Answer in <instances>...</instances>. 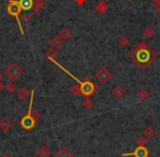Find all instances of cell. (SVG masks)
<instances>
[{
	"instance_id": "cell-1",
	"label": "cell",
	"mask_w": 160,
	"mask_h": 157,
	"mask_svg": "<svg viewBox=\"0 0 160 157\" xmlns=\"http://www.w3.org/2000/svg\"><path fill=\"white\" fill-rule=\"evenodd\" d=\"M157 57V54L145 42H140L129 54V58L140 68H147Z\"/></svg>"
},
{
	"instance_id": "cell-2",
	"label": "cell",
	"mask_w": 160,
	"mask_h": 157,
	"mask_svg": "<svg viewBox=\"0 0 160 157\" xmlns=\"http://www.w3.org/2000/svg\"><path fill=\"white\" fill-rule=\"evenodd\" d=\"M21 8V21L31 20L34 14L44 8V0H17Z\"/></svg>"
},
{
	"instance_id": "cell-3",
	"label": "cell",
	"mask_w": 160,
	"mask_h": 157,
	"mask_svg": "<svg viewBox=\"0 0 160 157\" xmlns=\"http://www.w3.org/2000/svg\"><path fill=\"white\" fill-rule=\"evenodd\" d=\"M53 64H55L56 66H58L59 67L62 71H64L65 73L67 74L68 76H70L72 79H75L76 81H77V84L80 86V90H81V95L82 96H85L86 98H90L92 95H93L94 92H96V90H97V87H96V85L93 84V82L91 81V80L89 79V78H87L86 80H80V79H78L77 77H75V76L72 75L71 73H69V71H67L65 67H62V65L59 64V63L57 62L56 60H51Z\"/></svg>"
},
{
	"instance_id": "cell-4",
	"label": "cell",
	"mask_w": 160,
	"mask_h": 157,
	"mask_svg": "<svg viewBox=\"0 0 160 157\" xmlns=\"http://www.w3.org/2000/svg\"><path fill=\"white\" fill-rule=\"evenodd\" d=\"M33 99H34V91H31V96H30V106H29V112L25 115H23L20 120V125L23 130L30 131L32 128H35L38 120L34 118L33 113H32V106H33Z\"/></svg>"
},
{
	"instance_id": "cell-5",
	"label": "cell",
	"mask_w": 160,
	"mask_h": 157,
	"mask_svg": "<svg viewBox=\"0 0 160 157\" xmlns=\"http://www.w3.org/2000/svg\"><path fill=\"white\" fill-rule=\"evenodd\" d=\"M7 12L9 16L14 17L17 19V22H18L19 29H20L21 34H24V31H23V28L21 25V8L20 5L17 0H9L7 5Z\"/></svg>"
},
{
	"instance_id": "cell-6",
	"label": "cell",
	"mask_w": 160,
	"mask_h": 157,
	"mask_svg": "<svg viewBox=\"0 0 160 157\" xmlns=\"http://www.w3.org/2000/svg\"><path fill=\"white\" fill-rule=\"evenodd\" d=\"M6 75L8 76V78H9L11 81H17V80H19L22 77L23 69L19 64L12 63V64H10L9 66L6 68Z\"/></svg>"
},
{
	"instance_id": "cell-7",
	"label": "cell",
	"mask_w": 160,
	"mask_h": 157,
	"mask_svg": "<svg viewBox=\"0 0 160 157\" xmlns=\"http://www.w3.org/2000/svg\"><path fill=\"white\" fill-rule=\"evenodd\" d=\"M94 76H96V78L98 79V81L100 82V84L104 85V84H108V82L111 80L112 73L110 71V69L108 68V67L102 66L97 71V73Z\"/></svg>"
},
{
	"instance_id": "cell-8",
	"label": "cell",
	"mask_w": 160,
	"mask_h": 157,
	"mask_svg": "<svg viewBox=\"0 0 160 157\" xmlns=\"http://www.w3.org/2000/svg\"><path fill=\"white\" fill-rule=\"evenodd\" d=\"M123 156H134V157H148L149 156V150L146 146H137L132 153H127V154H123Z\"/></svg>"
},
{
	"instance_id": "cell-9",
	"label": "cell",
	"mask_w": 160,
	"mask_h": 157,
	"mask_svg": "<svg viewBox=\"0 0 160 157\" xmlns=\"http://www.w3.org/2000/svg\"><path fill=\"white\" fill-rule=\"evenodd\" d=\"M125 93H126V89H125L122 85H116V86H114L113 89H112V95H113V97L116 98V99H122L125 96Z\"/></svg>"
},
{
	"instance_id": "cell-10",
	"label": "cell",
	"mask_w": 160,
	"mask_h": 157,
	"mask_svg": "<svg viewBox=\"0 0 160 157\" xmlns=\"http://www.w3.org/2000/svg\"><path fill=\"white\" fill-rule=\"evenodd\" d=\"M48 44H49V46H51V49L58 50V49H62V47L64 41H62L58 35H56V36H54V38H52L51 40H49Z\"/></svg>"
},
{
	"instance_id": "cell-11",
	"label": "cell",
	"mask_w": 160,
	"mask_h": 157,
	"mask_svg": "<svg viewBox=\"0 0 160 157\" xmlns=\"http://www.w3.org/2000/svg\"><path fill=\"white\" fill-rule=\"evenodd\" d=\"M17 96H18V98L20 100H22V101H25V100H28V98H30V96H31V91L29 90V88H28V87L22 86L18 90V92H17Z\"/></svg>"
},
{
	"instance_id": "cell-12",
	"label": "cell",
	"mask_w": 160,
	"mask_h": 157,
	"mask_svg": "<svg viewBox=\"0 0 160 157\" xmlns=\"http://www.w3.org/2000/svg\"><path fill=\"white\" fill-rule=\"evenodd\" d=\"M58 36H59L60 39H62V41H68L69 39L71 38V31L69 28L67 27H62V29L58 31Z\"/></svg>"
},
{
	"instance_id": "cell-13",
	"label": "cell",
	"mask_w": 160,
	"mask_h": 157,
	"mask_svg": "<svg viewBox=\"0 0 160 157\" xmlns=\"http://www.w3.org/2000/svg\"><path fill=\"white\" fill-rule=\"evenodd\" d=\"M12 128V121L8 118H5V119L0 120V130L2 132H8L10 131Z\"/></svg>"
},
{
	"instance_id": "cell-14",
	"label": "cell",
	"mask_w": 160,
	"mask_h": 157,
	"mask_svg": "<svg viewBox=\"0 0 160 157\" xmlns=\"http://www.w3.org/2000/svg\"><path fill=\"white\" fill-rule=\"evenodd\" d=\"M108 9H109V6H108V3H107L105 0H101V1H99L96 6V11L98 12L99 14L107 13Z\"/></svg>"
},
{
	"instance_id": "cell-15",
	"label": "cell",
	"mask_w": 160,
	"mask_h": 157,
	"mask_svg": "<svg viewBox=\"0 0 160 157\" xmlns=\"http://www.w3.org/2000/svg\"><path fill=\"white\" fill-rule=\"evenodd\" d=\"M144 136L146 137L147 139H152L153 137L156 136V130L152 128V126L148 125L144 128Z\"/></svg>"
},
{
	"instance_id": "cell-16",
	"label": "cell",
	"mask_w": 160,
	"mask_h": 157,
	"mask_svg": "<svg viewBox=\"0 0 160 157\" xmlns=\"http://www.w3.org/2000/svg\"><path fill=\"white\" fill-rule=\"evenodd\" d=\"M52 152L47 146H42L38 150V157H51Z\"/></svg>"
},
{
	"instance_id": "cell-17",
	"label": "cell",
	"mask_w": 160,
	"mask_h": 157,
	"mask_svg": "<svg viewBox=\"0 0 160 157\" xmlns=\"http://www.w3.org/2000/svg\"><path fill=\"white\" fill-rule=\"evenodd\" d=\"M56 157H72V153L68 147H62L56 154Z\"/></svg>"
},
{
	"instance_id": "cell-18",
	"label": "cell",
	"mask_w": 160,
	"mask_h": 157,
	"mask_svg": "<svg viewBox=\"0 0 160 157\" xmlns=\"http://www.w3.org/2000/svg\"><path fill=\"white\" fill-rule=\"evenodd\" d=\"M137 97L140 101H144V100H147L149 98V91L147 90L146 88H140L137 92Z\"/></svg>"
},
{
	"instance_id": "cell-19",
	"label": "cell",
	"mask_w": 160,
	"mask_h": 157,
	"mask_svg": "<svg viewBox=\"0 0 160 157\" xmlns=\"http://www.w3.org/2000/svg\"><path fill=\"white\" fill-rule=\"evenodd\" d=\"M118 44L120 45L121 47H127V46H129V44H131V41H129V39L127 38L126 35H122L118 38Z\"/></svg>"
},
{
	"instance_id": "cell-20",
	"label": "cell",
	"mask_w": 160,
	"mask_h": 157,
	"mask_svg": "<svg viewBox=\"0 0 160 157\" xmlns=\"http://www.w3.org/2000/svg\"><path fill=\"white\" fill-rule=\"evenodd\" d=\"M44 55H45V57H46L48 60H57V57H58L57 52H56V50H54V49L48 50V51H47L46 53L44 54Z\"/></svg>"
},
{
	"instance_id": "cell-21",
	"label": "cell",
	"mask_w": 160,
	"mask_h": 157,
	"mask_svg": "<svg viewBox=\"0 0 160 157\" xmlns=\"http://www.w3.org/2000/svg\"><path fill=\"white\" fill-rule=\"evenodd\" d=\"M142 34H144L145 38L151 39V38H153V35H155V30H153L151 27H147V28H145V30L142 31Z\"/></svg>"
},
{
	"instance_id": "cell-22",
	"label": "cell",
	"mask_w": 160,
	"mask_h": 157,
	"mask_svg": "<svg viewBox=\"0 0 160 157\" xmlns=\"http://www.w3.org/2000/svg\"><path fill=\"white\" fill-rule=\"evenodd\" d=\"M69 91H70V93L73 96V97H77V96L81 95V90H80L79 85H73V86H71L70 89H69Z\"/></svg>"
},
{
	"instance_id": "cell-23",
	"label": "cell",
	"mask_w": 160,
	"mask_h": 157,
	"mask_svg": "<svg viewBox=\"0 0 160 157\" xmlns=\"http://www.w3.org/2000/svg\"><path fill=\"white\" fill-rule=\"evenodd\" d=\"M82 106L86 110H90V109H92V107H93V101H92L90 98H86L82 102Z\"/></svg>"
},
{
	"instance_id": "cell-24",
	"label": "cell",
	"mask_w": 160,
	"mask_h": 157,
	"mask_svg": "<svg viewBox=\"0 0 160 157\" xmlns=\"http://www.w3.org/2000/svg\"><path fill=\"white\" fill-rule=\"evenodd\" d=\"M5 88H6V90H7L9 93H12V92H14V91L17 90V86H16V84H14V81L7 84L5 86Z\"/></svg>"
},
{
	"instance_id": "cell-25",
	"label": "cell",
	"mask_w": 160,
	"mask_h": 157,
	"mask_svg": "<svg viewBox=\"0 0 160 157\" xmlns=\"http://www.w3.org/2000/svg\"><path fill=\"white\" fill-rule=\"evenodd\" d=\"M137 144H138V146H147V144H148V139H147L145 136L139 137L138 141H137Z\"/></svg>"
},
{
	"instance_id": "cell-26",
	"label": "cell",
	"mask_w": 160,
	"mask_h": 157,
	"mask_svg": "<svg viewBox=\"0 0 160 157\" xmlns=\"http://www.w3.org/2000/svg\"><path fill=\"white\" fill-rule=\"evenodd\" d=\"M153 9H155V11H156V12L160 13V3H153Z\"/></svg>"
},
{
	"instance_id": "cell-27",
	"label": "cell",
	"mask_w": 160,
	"mask_h": 157,
	"mask_svg": "<svg viewBox=\"0 0 160 157\" xmlns=\"http://www.w3.org/2000/svg\"><path fill=\"white\" fill-rule=\"evenodd\" d=\"M76 3H77L78 5H83V3H86V0H76Z\"/></svg>"
},
{
	"instance_id": "cell-28",
	"label": "cell",
	"mask_w": 160,
	"mask_h": 157,
	"mask_svg": "<svg viewBox=\"0 0 160 157\" xmlns=\"http://www.w3.org/2000/svg\"><path fill=\"white\" fill-rule=\"evenodd\" d=\"M3 89H5V85L2 84V81H0V92H1Z\"/></svg>"
},
{
	"instance_id": "cell-29",
	"label": "cell",
	"mask_w": 160,
	"mask_h": 157,
	"mask_svg": "<svg viewBox=\"0 0 160 157\" xmlns=\"http://www.w3.org/2000/svg\"><path fill=\"white\" fill-rule=\"evenodd\" d=\"M2 79H3V74L0 71V81H2Z\"/></svg>"
},
{
	"instance_id": "cell-30",
	"label": "cell",
	"mask_w": 160,
	"mask_h": 157,
	"mask_svg": "<svg viewBox=\"0 0 160 157\" xmlns=\"http://www.w3.org/2000/svg\"><path fill=\"white\" fill-rule=\"evenodd\" d=\"M0 157H12V156H10V155H8V154H3V155H1Z\"/></svg>"
},
{
	"instance_id": "cell-31",
	"label": "cell",
	"mask_w": 160,
	"mask_h": 157,
	"mask_svg": "<svg viewBox=\"0 0 160 157\" xmlns=\"http://www.w3.org/2000/svg\"><path fill=\"white\" fill-rule=\"evenodd\" d=\"M153 3H160V0H151Z\"/></svg>"
},
{
	"instance_id": "cell-32",
	"label": "cell",
	"mask_w": 160,
	"mask_h": 157,
	"mask_svg": "<svg viewBox=\"0 0 160 157\" xmlns=\"http://www.w3.org/2000/svg\"><path fill=\"white\" fill-rule=\"evenodd\" d=\"M157 21H158V23H159V24H160V14H159V18L157 19Z\"/></svg>"
},
{
	"instance_id": "cell-33",
	"label": "cell",
	"mask_w": 160,
	"mask_h": 157,
	"mask_svg": "<svg viewBox=\"0 0 160 157\" xmlns=\"http://www.w3.org/2000/svg\"><path fill=\"white\" fill-rule=\"evenodd\" d=\"M126 1H129V0H126Z\"/></svg>"
},
{
	"instance_id": "cell-34",
	"label": "cell",
	"mask_w": 160,
	"mask_h": 157,
	"mask_svg": "<svg viewBox=\"0 0 160 157\" xmlns=\"http://www.w3.org/2000/svg\"><path fill=\"white\" fill-rule=\"evenodd\" d=\"M159 56H160V53H159Z\"/></svg>"
}]
</instances>
